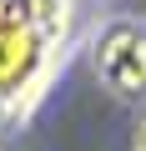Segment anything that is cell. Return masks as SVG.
I'll list each match as a JSON object with an SVG mask.
<instances>
[{
    "label": "cell",
    "instance_id": "1",
    "mask_svg": "<svg viewBox=\"0 0 146 151\" xmlns=\"http://www.w3.org/2000/svg\"><path fill=\"white\" fill-rule=\"evenodd\" d=\"M96 76L116 96L146 91V20H111L96 35Z\"/></svg>",
    "mask_w": 146,
    "mask_h": 151
},
{
    "label": "cell",
    "instance_id": "2",
    "mask_svg": "<svg viewBox=\"0 0 146 151\" xmlns=\"http://www.w3.org/2000/svg\"><path fill=\"white\" fill-rule=\"evenodd\" d=\"M35 55V30L20 0H0V86H10Z\"/></svg>",
    "mask_w": 146,
    "mask_h": 151
},
{
    "label": "cell",
    "instance_id": "3",
    "mask_svg": "<svg viewBox=\"0 0 146 151\" xmlns=\"http://www.w3.org/2000/svg\"><path fill=\"white\" fill-rule=\"evenodd\" d=\"M136 151H146V121L136 126Z\"/></svg>",
    "mask_w": 146,
    "mask_h": 151
}]
</instances>
